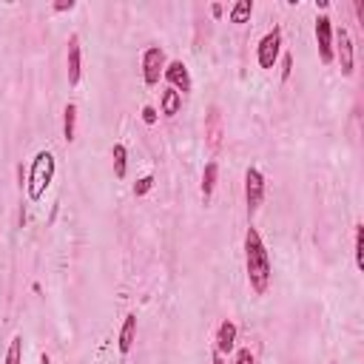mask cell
Here are the masks:
<instances>
[{
	"instance_id": "1",
	"label": "cell",
	"mask_w": 364,
	"mask_h": 364,
	"mask_svg": "<svg viewBox=\"0 0 364 364\" xmlns=\"http://www.w3.org/2000/svg\"><path fill=\"white\" fill-rule=\"evenodd\" d=\"M245 267H248L251 290L256 296H265L267 285H270V253L256 227H248V234H245Z\"/></svg>"
},
{
	"instance_id": "2",
	"label": "cell",
	"mask_w": 364,
	"mask_h": 364,
	"mask_svg": "<svg viewBox=\"0 0 364 364\" xmlns=\"http://www.w3.org/2000/svg\"><path fill=\"white\" fill-rule=\"evenodd\" d=\"M55 171H57V162H55V154L52 151H37L34 160H31V168H29V182H26V191H29V200H43V194L49 191V186L55 182Z\"/></svg>"
},
{
	"instance_id": "3",
	"label": "cell",
	"mask_w": 364,
	"mask_h": 364,
	"mask_svg": "<svg viewBox=\"0 0 364 364\" xmlns=\"http://www.w3.org/2000/svg\"><path fill=\"white\" fill-rule=\"evenodd\" d=\"M279 55H282V29L273 26L256 46V60H259L262 69H273L276 60H279Z\"/></svg>"
},
{
	"instance_id": "4",
	"label": "cell",
	"mask_w": 364,
	"mask_h": 364,
	"mask_svg": "<svg viewBox=\"0 0 364 364\" xmlns=\"http://www.w3.org/2000/svg\"><path fill=\"white\" fill-rule=\"evenodd\" d=\"M336 37V46H333V60H339L342 66V74L344 77H353V66H356V52H353V37L350 31L342 26L339 31H333Z\"/></svg>"
},
{
	"instance_id": "5",
	"label": "cell",
	"mask_w": 364,
	"mask_h": 364,
	"mask_svg": "<svg viewBox=\"0 0 364 364\" xmlns=\"http://www.w3.org/2000/svg\"><path fill=\"white\" fill-rule=\"evenodd\" d=\"M262 200H265V174L259 168H248L245 171V205L251 216L259 211Z\"/></svg>"
},
{
	"instance_id": "6",
	"label": "cell",
	"mask_w": 364,
	"mask_h": 364,
	"mask_svg": "<svg viewBox=\"0 0 364 364\" xmlns=\"http://www.w3.org/2000/svg\"><path fill=\"white\" fill-rule=\"evenodd\" d=\"M316 46H318V60L330 66L333 63V20L328 15L316 18Z\"/></svg>"
},
{
	"instance_id": "7",
	"label": "cell",
	"mask_w": 364,
	"mask_h": 364,
	"mask_svg": "<svg viewBox=\"0 0 364 364\" xmlns=\"http://www.w3.org/2000/svg\"><path fill=\"white\" fill-rule=\"evenodd\" d=\"M165 66H168L165 52L160 49V46H148V49L143 52V80H146V85H157Z\"/></svg>"
},
{
	"instance_id": "8",
	"label": "cell",
	"mask_w": 364,
	"mask_h": 364,
	"mask_svg": "<svg viewBox=\"0 0 364 364\" xmlns=\"http://www.w3.org/2000/svg\"><path fill=\"white\" fill-rule=\"evenodd\" d=\"M162 77L171 83L174 91H179V94H191V88H194V80L188 74V66L182 63V60H171L162 71Z\"/></svg>"
},
{
	"instance_id": "9",
	"label": "cell",
	"mask_w": 364,
	"mask_h": 364,
	"mask_svg": "<svg viewBox=\"0 0 364 364\" xmlns=\"http://www.w3.org/2000/svg\"><path fill=\"white\" fill-rule=\"evenodd\" d=\"M66 71H69V85L74 88L80 83V71H83V52H80V34L69 37V55H66Z\"/></svg>"
},
{
	"instance_id": "10",
	"label": "cell",
	"mask_w": 364,
	"mask_h": 364,
	"mask_svg": "<svg viewBox=\"0 0 364 364\" xmlns=\"http://www.w3.org/2000/svg\"><path fill=\"white\" fill-rule=\"evenodd\" d=\"M234 347H237V325L231 322V318H225L216 330V353L227 356V353H234Z\"/></svg>"
},
{
	"instance_id": "11",
	"label": "cell",
	"mask_w": 364,
	"mask_h": 364,
	"mask_svg": "<svg viewBox=\"0 0 364 364\" xmlns=\"http://www.w3.org/2000/svg\"><path fill=\"white\" fill-rule=\"evenodd\" d=\"M134 339H136V316H134V313H128V316H125V322H122V328H120V339H117V347H120V353H122V356H128V353H131Z\"/></svg>"
},
{
	"instance_id": "12",
	"label": "cell",
	"mask_w": 364,
	"mask_h": 364,
	"mask_svg": "<svg viewBox=\"0 0 364 364\" xmlns=\"http://www.w3.org/2000/svg\"><path fill=\"white\" fill-rule=\"evenodd\" d=\"M216 182H219V162L211 160V162H205V171H202V200H205V205H208L211 197H214Z\"/></svg>"
},
{
	"instance_id": "13",
	"label": "cell",
	"mask_w": 364,
	"mask_h": 364,
	"mask_svg": "<svg viewBox=\"0 0 364 364\" xmlns=\"http://www.w3.org/2000/svg\"><path fill=\"white\" fill-rule=\"evenodd\" d=\"M179 108H182V94H179V91H174V88H165L162 91V100H160V111L165 117H176Z\"/></svg>"
},
{
	"instance_id": "14",
	"label": "cell",
	"mask_w": 364,
	"mask_h": 364,
	"mask_svg": "<svg viewBox=\"0 0 364 364\" xmlns=\"http://www.w3.org/2000/svg\"><path fill=\"white\" fill-rule=\"evenodd\" d=\"M63 136H66V143H74V136H77V106L69 103L63 108Z\"/></svg>"
},
{
	"instance_id": "15",
	"label": "cell",
	"mask_w": 364,
	"mask_h": 364,
	"mask_svg": "<svg viewBox=\"0 0 364 364\" xmlns=\"http://www.w3.org/2000/svg\"><path fill=\"white\" fill-rule=\"evenodd\" d=\"M111 157H114V176L117 179H125V171H128V148L122 143H117L111 148Z\"/></svg>"
},
{
	"instance_id": "16",
	"label": "cell",
	"mask_w": 364,
	"mask_h": 364,
	"mask_svg": "<svg viewBox=\"0 0 364 364\" xmlns=\"http://www.w3.org/2000/svg\"><path fill=\"white\" fill-rule=\"evenodd\" d=\"M253 15V0H237V4L231 6V23H248Z\"/></svg>"
},
{
	"instance_id": "17",
	"label": "cell",
	"mask_w": 364,
	"mask_h": 364,
	"mask_svg": "<svg viewBox=\"0 0 364 364\" xmlns=\"http://www.w3.org/2000/svg\"><path fill=\"white\" fill-rule=\"evenodd\" d=\"M4 364H23V336H20V333L9 342V350H6Z\"/></svg>"
},
{
	"instance_id": "18",
	"label": "cell",
	"mask_w": 364,
	"mask_h": 364,
	"mask_svg": "<svg viewBox=\"0 0 364 364\" xmlns=\"http://www.w3.org/2000/svg\"><path fill=\"white\" fill-rule=\"evenodd\" d=\"M353 256H356V267L364 270V225H356V239H353Z\"/></svg>"
},
{
	"instance_id": "19",
	"label": "cell",
	"mask_w": 364,
	"mask_h": 364,
	"mask_svg": "<svg viewBox=\"0 0 364 364\" xmlns=\"http://www.w3.org/2000/svg\"><path fill=\"white\" fill-rule=\"evenodd\" d=\"M211 122H208V136H211V148H219V134H222V128H219V108H211V117H208Z\"/></svg>"
},
{
	"instance_id": "20",
	"label": "cell",
	"mask_w": 364,
	"mask_h": 364,
	"mask_svg": "<svg viewBox=\"0 0 364 364\" xmlns=\"http://www.w3.org/2000/svg\"><path fill=\"white\" fill-rule=\"evenodd\" d=\"M151 188H154V176H151V174H146V176H143V179L134 186V197H146Z\"/></svg>"
},
{
	"instance_id": "21",
	"label": "cell",
	"mask_w": 364,
	"mask_h": 364,
	"mask_svg": "<svg viewBox=\"0 0 364 364\" xmlns=\"http://www.w3.org/2000/svg\"><path fill=\"white\" fill-rule=\"evenodd\" d=\"M234 364H256V358H253V353L248 347H242V350H237V361Z\"/></svg>"
},
{
	"instance_id": "22",
	"label": "cell",
	"mask_w": 364,
	"mask_h": 364,
	"mask_svg": "<svg viewBox=\"0 0 364 364\" xmlns=\"http://www.w3.org/2000/svg\"><path fill=\"white\" fill-rule=\"evenodd\" d=\"M143 122H146V125H154V122H157V108H154V106H146V108H143Z\"/></svg>"
},
{
	"instance_id": "23",
	"label": "cell",
	"mask_w": 364,
	"mask_h": 364,
	"mask_svg": "<svg viewBox=\"0 0 364 364\" xmlns=\"http://www.w3.org/2000/svg\"><path fill=\"white\" fill-rule=\"evenodd\" d=\"M290 69H293V57L285 55L282 57V80H290Z\"/></svg>"
},
{
	"instance_id": "24",
	"label": "cell",
	"mask_w": 364,
	"mask_h": 364,
	"mask_svg": "<svg viewBox=\"0 0 364 364\" xmlns=\"http://www.w3.org/2000/svg\"><path fill=\"white\" fill-rule=\"evenodd\" d=\"M74 6H77V4H74V0H57V4H55L52 9H55V12H71Z\"/></svg>"
},
{
	"instance_id": "25",
	"label": "cell",
	"mask_w": 364,
	"mask_h": 364,
	"mask_svg": "<svg viewBox=\"0 0 364 364\" xmlns=\"http://www.w3.org/2000/svg\"><path fill=\"white\" fill-rule=\"evenodd\" d=\"M356 18H358V23L364 26V0H356Z\"/></svg>"
},
{
	"instance_id": "26",
	"label": "cell",
	"mask_w": 364,
	"mask_h": 364,
	"mask_svg": "<svg viewBox=\"0 0 364 364\" xmlns=\"http://www.w3.org/2000/svg\"><path fill=\"white\" fill-rule=\"evenodd\" d=\"M211 15H214V18H222V6H219V4H214V6H211Z\"/></svg>"
},
{
	"instance_id": "27",
	"label": "cell",
	"mask_w": 364,
	"mask_h": 364,
	"mask_svg": "<svg viewBox=\"0 0 364 364\" xmlns=\"http://www.w3.org/2000/svg\"><path fill=\"white\" fill-rule=\"evenodd\" d=\"M214 364H225V358H222L219 353H214Z\"/></svg>"
},
{
	"instance_id": "28",
	"label": "cell",
	"mask_w": 364,
	"mask_h": 364,
	"mask_svg": "<svg viewBox=\"0 0 364 364\" xmlns=\"http://www.w3.org/2000/svg\"><path fill=\"white\" fill-rule=\"evenodd\" d=\"M40 364H52V358L46 356V353H43V356H40Z\"/></svg>"
}]
</instances>
